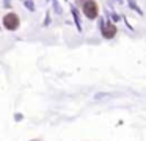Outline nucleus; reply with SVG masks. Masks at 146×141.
Segmentation results:
<instances>
[{"label":"nucleus","instance_id":"7ed1b4c3","mask_svg":"<svg viewBox=\"0 0 146 141\" xmlns=\"http://www.w3.org/2000/svg\"><path fill=\"white\" fill-rule=\"evenodd\" d=\"M102 33H104L105 38H113L115 33H116V28H115V25H111L110 22H107V24L102 25Z\"/></svg>","mask_w":146,"mask_h":141},{"label":"nucleus","instance_id":"f03ea898","mask_svg":"<svg viewBox=\"0 0 146 141\" xmlns=\"http://www.w3.org/2000/svg\"><path fill=\"white\" fill-rule=\"evenodd\" d=\"M3 25L8 30H16L19 27V17L16 14H13V13H10V14H7L3 17Z\"/></svg>","mask_w":146,"mask_h":141},{"label":"nucleus","instance_id":"f257e3e1","mask_svg":"<svg viewBox=\"0 0 146 141\" xmlns=\"http://www.w3.org/2000/svg\"><path fill=\"white\" fill-rule=\"evenodd\" d=\"M83 13H85L86 17L90 19H94L98 16V5H96L94 0H86L83 3Z\"/></svg>","mask_w":146,"mask_h":141}]
</instances>
